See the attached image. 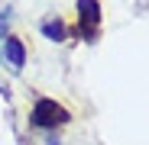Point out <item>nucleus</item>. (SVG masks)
I'll list each match as a JSON object with an SVG mask.
<instances>
[{"label": "nucleus", "mask_w": 149, "mask_h": 145, "mask_svg": "<svg viewBox=\"0 0 149 145\" xmlns=\"http://www.w3.org/2000/svg\"><path fill=\"white\" fill-rule=\"evenodd\" d=\"M33 123L42 126V129H55V126L68 123V113L55 100H45V97H42V100H36V107H33Z\"/></svg>", "instance_id": "nucleus-1"}, {"label": "nucleus", "mask_w": 149, "mask_h": 145, "mask_svg": "<svg viewBox=\"0 0 149 145\" xmlns=\"http://www.w3.org/2000/svg\"><path fill=\"white\" fill-rule=\"evenodd\" d=\"M78 23L88 36H94L97 23H101V3L97 0H78Z\"/></svg>", "instance_id": "nucleus-2"}, {"label": "nucleus", "mask_w": 149, "mask_h": 145, "mask_svg": "<svg viewBox=\"0 0 149 145\" xmlns=\"http://www.w3.org/2000/svg\"><path fill=\"white\" fill-rule=\"evenodd\" d=\"M3 58H7V65H10L13 71H19L23 65H26V48H23L19 39H13V36L3 39Z\"/></svg>", "instance_id": "nucleus-3"}, {"label": "nucleus", "mask_w": 149, "mask_h": 145, "mask_svg": "<svg viewBox=\"0 0 149 145\" xmlns=\"http://www.w3.org/2000/svg\"><path fill=\"white\" fill-rule=\"evenodd\" d=\"M42 36L52 39V42H62V39H65V23H62V19H45V23H42Z\"/></svg>", "instance_id": "nucleus-4"}, {"label": "nucleus", "mask_w": 149, "mask_h": 145, "mask_svg": "<svg viewBox=\"0 0 149 145\" xmlns=\"http://www.w3.org/2000/svg\"><path fill=\"white\" fill-rule=\"evenodd\" d=\"M7 26H10V10H0V36L7 32Z\"/></svg>", "instance_id": "nucleus-5"}]
</instances>
